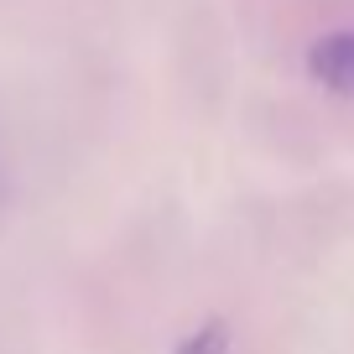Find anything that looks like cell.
Masks as SVG:
<instances>
[{
	"label": "cell",
	"instance_id": "6da1fadb",
	"mask_svg": "<svg viewBox=\"0 0 354 354\" xmlns=\"http://www.w3.org/2000/svg\"><path fill=\"white\" fill-rule=\"evenodd\" d=\"M313 63H318V78H328L333 88H349L354 94V32L328 37V42L313 53Z\"/></svg>",
	"mask_w": 354,
	"mask_h": 354
}]
</instances>
